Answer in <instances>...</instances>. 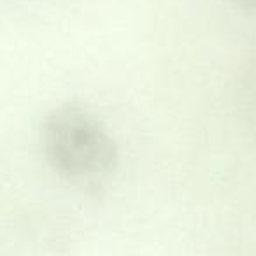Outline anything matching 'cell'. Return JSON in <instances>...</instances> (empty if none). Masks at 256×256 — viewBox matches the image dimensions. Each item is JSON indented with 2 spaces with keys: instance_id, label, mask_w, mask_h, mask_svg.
<instances>
[{
  "instance_id": "cell-1",
  "label": "cell",
  "mask_w": 256,
  "mask_h": 256,
  "mask_svg": "<svg viewBox=\"0 0 256 256\" xmlns=\"http://www.w3.org/2000/svg\"><path fill=\"white\" fill-rule=\"evenodd\" d=\"M40 146L50 167L68 181L104 178L120 160V150L104 124L76 104H64L44 118Z\"/></svg>"
},
{
  "instance_id": "cell-2",
  "label": "cell",
  "mask_w": 256,
  "mask_h": 256,
  "mask_svg": "<svg viewBox=\"0 0 256 256\" xmlns=\"http://www.w3.org/2000/svg\"><path fill=\"white\" fill-rule=\"evenodd\" d=\"M232 2L246 11H256V0H232Z\"/></svg>"
}]
</instances>
